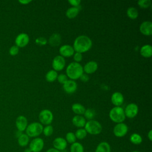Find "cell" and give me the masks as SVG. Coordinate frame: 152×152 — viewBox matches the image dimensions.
Here are the masks:
<instances>
[{
	"label": "cell",
	"instance_id": "cell-31",
	"mask_svg": "<svg viewBox=\"0 0 152 152\" xmlns=\"http://www.w3.org/2000/svg\"><path fill=\"white\" fill-rule=\"evenodd\" d=\"M84 115L85 119H87L88 121L93 120V119L96 115V112L92 109H86L84 113Z\"/></svg>",
	"mask_w": 152,
	"mask_h": 152
},
{
	"label": "cell",
	"instance_id": "cell-12",
	"mask_svg": "<svg viewBox=\"0 0 152 152\" xmlns=\"http://www.w3.org/2000/svg\"><path fill=\"white\" fill-rule=\"evenodd\" d=\"M27 125L28 122L26 117L23 115H20L15 120V126L18 131L23 132L26 130Z\"/></svg>",
	"mask_w": 152,
	"mask_h": 152
},
{
	"label": "cell",
	"instance_id": "cell-14",
	"mask_svg": "<svg viewBox=\"0 0 152 152\" xmlns=\"http://www.w3.org/2000/svg\"><path fill=\"white\" fill-rule=\"evenodd\" d=\"M140 32L145 36H151L152 34V23L149 21L142 22L140 26Z\"/></svg>",
	"mask_w": 152,
	"mask_h": 152
},
{
	"label": "cell",
	"instance_id": "cell-9",
	"mask_svg": "<svg viewBox=\"0 0 152 152\" xmlns=\"http://www.w3.org/2000/svg\"><path fill=\"white\" fill-rule=\"evenodd\" d=\"M124 113L125 117L126 116L130 119L134 118L138 113V107L135 103H129L126 106L124 110Z\"/></svg>",
	"mask_w": 152,
	"mask_h": 152
},
{
	"label": "cell",
	"instance_id": "cell-17",
	"mask_svg": "<svg viewBox=\"0 0 152 152\" xmlns=\"http://www.w3.org/2000/svg\"><path fill=\"white\" fill-rule=\"evenodd\" d=\"M97 63L94 61H91L85 64L83 67V71L86 74H93L97 71Z\"/></svg>",
	"mask_w": 152,
	"mask_h": 152
},
{
	"label": "cell",
	"instance_id": "cell-30",
	"mask_svg": "<svg viewBox=\"0 0 152 152\" xmlns=\"http://www.w3.org/2000/svg\"><path fill=\"white\" fill-rule=\"evenodd\" d=\"M74 134L77 139L83 140L86 137L87 133L84 128H79L77 130H76Z\"/></svg>",
	"mask_w": 152,
	"mask_h": 152
},
{
	"label": "cell",
	"instance_id": "cell-1",
	"mask_svg": "<svg viewBox=\"0 0 152 152\" xmlns=\"http://www.w3.org/2000/svg\"><path fill=\"white\" fill-rule=\"evenodd\" d=\"M92 46V41L90 37L85 35L78 36L74 40L73 48L74 51L80 53L89 50Z\"/></svg>",
	"mask_w": 152,
	"mask_h": 152
},
{
	"label": "cell",
	"instance_id": "cell-3",
	"mask_svg": "<svg viewBox=\"0 0 152 152\" xmlns=\"http://www.w3.org/2000/svg\"><path fill=\"white\" fill-rule=\"evenodd\" d=\"M109 118L113 122L116 124L123 122L125 119L124 110L120 106L113 107L109 112Z\"/></svg>",
	"mask_w": 152,
	"mask_h": 152
},
{
	"label": "cell",
	"instance_id": "cell-37",
	"mask_svg": "<svg viewBox=\"0 0 152 152\" xmlns=\"http://www.w3.org/2000/svg\"><path fill=\"white\" fill-rule=\"evenodd\" d=\"M35 42L37 45L42 46V45H45L47 43V40L46 38L43 37H39L35 40Z\"/></svg>",
	"mask_w": 152,
	"mask_h": 152
},
{
	"label": "cell",
	"instance_id": "cell-21",
	"mask_svg": "<svg viewBox=\"0 0 152 152\" xmlns=\"http://www.w3.org/2000/svg\"><path fill=\"white\" fill-rule=\"evenodd\" d=\"M94 152H111L110 145L106 141L100 142L97 145Z\"/></svg>",
	"mask_w": 152,
	"mask_h": 152
},
{
	"label": "cell",
	"instance_id": "cell-16",
	"mask_svg": "<svg viewBox=\"0 0 152 152\" xmlns=\"http://www.w3.org/2000/svg\"><path fill=\"white\" fill-rule=\"evenodd\" d=\"M63 88L65 92L68 94L74 93L77 88V83L72 80H68L65 84H63Z\"/></svg>",
	"mask_w": 152,
	"mask_h": 152
},
{
	"label": "cell",
	"instance_id": "cell-41",
	"mask_svg": "<svg viewBox=\"0 0 152 152\" xmlns=\"http://www.w3.org/2000/svg\"><path fill=\"white\" fill-rule=\"evenodd\" d=\"M18 2L21 4H23V5H26L27 4H29L30 2H31V1L30 0H20L18 1Z\"/></svg>",
	"mask_w": 152,
	"mask_h": 152
},
{
	"label": "cell",
	"instance_id": "cell-45",
	"mask_svg": "<svg viewBox=\"0 0 152 152\" xmlns=\"http://www.w3.org/2000/svg\"><path fill=\"white\" fill-rule=\"evenodd\" d=\"M132 152H140L139 151H137V150H134V151H132Z\"/></svg>",
	"mask_w": 152,
	"mask_h": 152
},
{
	"label": "cell",
	"instance_id": "cell-28",
	"mask_svg": "<svg viewBox=\"0 0 152 152\" xmlns=\"http://www.w3.org/2000/svg\"><path fill=\"white\" fill-rule=\"evenodd\" d=\"M84 147L79 142H75L70 146V152H84Z\"/></svg>",
	"mask_w": 152,
	"mask_h": 152
},
{
	"label": "cell",
	"instance_id": "cell-5",
	"mask_svg": "<svg viewBox=\"0 0 152 152\" xmlns=\"http://www.w3.org/2000/svg\"><path fill=\"white\" fill-rule=\"evenodd\" d=\"M84 129L87 134L96 135L101 133L102 131V126L98 121L95 120H90L86 122Z\"/></svg>",
	"mask_w": 152,
	"mask_h": 152
},
{
	"label": "cell",
	"instance_id": "cell-19",
	"mask_svg": "<svg viewBox=\"0 0 152 152\" xmlns=\"http://www.w3.org/2000/svg\"><path fill=\"white\" fill-rule=\"evenodd\" d=\"M72 122L75 126L82 128L83 127H84L86 123V120L84 117L82 116L81 115H77L72 118Z\"/></svg>",
	"mask_w": 152,
	"mask_h": 152
},
{
	"label": "cell",
	"instance_id": "cell-18",
	"mask_svg": "<svg viewBox=\"0 0 152 152\" xmlns=\"http://www.w3.org/2000/svg\"><path fill=\"white\" fill-rule=\"evenodd\" d=\"M124 100L123 94L118 91L113 93L111 96L112 103L115 106H120L123 103Z\"/></svg>",
	"mask_w": 152,
	"mask_h": 152
},
{
	"label": "cell",
	"instance_id": "cell-26",
	"mask_svg": "<svg viewBox=\"0 0 152 152\" xmlns=\"http://www.w3.org/2000/svg\"><path fill=\"white\" fill-rule=\"evenodd\" d=\"M129 141L134 145H139L142 142V138L139 134L133 133L129 137Z\"/></svg>",
	"mask_w": 152,
	"mask_h": 152
},
{
	"label": "cell",
	"instance_id": "cell-13",
	"mask_svg": "<svg viewBox=\"0 0 152 152\" xmlns=\"http://www.w3.org/2000/svg\"><path fill=\"white\" fill-rule=\"evenodd\" d=\"M67 144L65 139L62 137L55 138L52 142L53 148L60 151L64 150L66 148Z\"/></svg>",
	"mask_w": 152,
	"mask_h": 152
},
{
	"label": "cell",
	"instance_id": "cell-24",
	"mask_svg": "<svg viewBox=\"0 0 152 152\" xmlns=\"http://www.w3.org/2000/svg\"><path fill=\"white\" fill-rule=\"evenodd\" d=\"M71 109L75 113L77 114V115H81L84 114L86 110L84 106L78 103H74L71 106Z\"/></svg>",
	"mask_w": 152,
	"mask_h": 152
},
{
	"label": "cell",
	"instance_id": "cell-20",
	"mask_svg": "<svg viewBox=\"0 0 152 152\" xmlns=\"http://www.w3.org/2000/svg\"><path fill=\"white\" fill-rule=\"evenodd\" d=\"M49 43L51 46L56 47L58 46L61 42V35L58 33H53L52 34L49 39Z\"/></svg>",
	"mask_w": 152,
	"mask_h": 152
},
{
	"label": "cell",
	"instance_id": "cell-23",
	"mask_svg": "<svg viewBox=\"0 0 152 152\" xmlns=\"http://www.w3.org/2000/svg\"><path fill=\"white\" fill-rule=\"evenodd\" d=\"M29 137L26 134L22 133L18 138H17V142L20 146L21 147H26L29 143Z\"/></svg>",
	"mask_w": 152,
	"mask_h": 152
},
{
	"label": "cell",
	"instance_id": "cell-27",
	"mask_svg": "<svg viewBox=\"0 0 152 152\" xmlns=\"http://www.w3.org/2000/svg\"><path fill=\"white\" fill-rule=\"evenodd\" d=\"M58 74L57 73V72L53 69L50 70L49 71L46 75H45V78L47 81L48 82H53L54 81H55L57 79V77H58Z\"/></svg>",
	"mask_w": 152,
	"mask_h": 152
},
{
	"label": "cell",
	"instance_id": "cell-33",
	"mask_svg": "<svg viewBox=\"0 0 152 152\" xmlns=\"http://www.w3.org/2000/svg\"><path fill=\"white\" fill-rule=\"evenodd\" d=\"M45 136L46 137H50L53 132V128L52 125H46L43 129V132Z\"/></svg>",
	"mask_w": 152,
	"mask_h": 152
},
{
	"label": "cell",
	"instance_id": "cell-8",
	"mask_svg": "<svg viewBox=\"0 0 152 152\" xmlns=\"http://www.w3.org/2000/svg\"><path fill=\"white\" fill-rule=\"evenodd\" d=\"M128 131V127L126 124L121 122L117 124L113 128V132L115 136L118 138H121L126 135Z\"/></svg>",
	"mask_w": 152,
	"mask_h": 152
},
{
	"label": "cell",
	"instance_id": "cell-38",
	"mask_svg": "<svg viewBox=\"0 0 152 152\" xmlns=\"http://www.w3.org/2000/svg\"><path fill=\"white\" fill-rule=\"evenodd\" d=\"M83 59V55L82 53L76 52L74 54V60L75 61V62L79 63Z\"/></svg>",
	"mask_w": 152,
	"mask_h": 152
},
{
	"label": "cell",
	"instance_id": "cell-44",
	"mask_svg": "<svg viewBox=\"0 0 152 152\" xmlns=\"http://www.w3.org/2000/svg\"><path fill=\"white\" fill-rule=\"evenodd\" d=\"M24 152H32V151L30 150V149L29 148H26L24 150Z\"/></svg>",
	"mask_w": 152,
	"mask_h": 152
},
{
	"label": "cell",
	"instance_id": "cell-10",
	"mask_svg": "<svg viewBox=\"0 0 152 152\" xmlns=\"http://www.w3.org/2000/svg\"><path fill=\"white\" fill-rule=\"evenodd\" d=\"M30 40L29 36L25 33H20L15 39V43L18 48H24L28 43Z\"/></svg>",
	"mask_w": 152,
	"mask_h": 152
},
{
	"label": "cell",
	"instance_id": "cell-36",
	"mask_svg": "<svg viewBox=\"0 0 152 152\" xmlns=\"http://www.w3.org/2000/svg\"><path fill=\"white\" fill-rule=\"evenodd\" d=\"M18 52H19V48L18 46H17L16 45L12 46L10 48L9 53L11 56H15V55H17L18 53Z\"/></svg>",
	"mask_w": 152,
	"mask_h": 152
},
{
	"label": "cell",
	"instance_id": "cell-11",
	"mask_svg": "<svg viewBox=\"0 0 152 152\" xmlns=\"http://www.w3.org/2000/svg\"><path fill=\"white\" fill-rule=\"evenodd\" d=\"M65 65V60L64 57L61 55L55 56L52 61V67L53 70L57 71L64 69Z\"/></svg>",
	"mask_w": 152,
	"mask_h": 152
},
{
	"label": "cell",
	"instance_id": "cell-40",
	"mask_svg": "<svg viewBox=\"0 0 152 152\" xmlns=\"http://www.w3.org/2000/svg\"><path fill=\"white\" fill-rule=\"evenodd\" d=\"M80 80L83 81V82H87L89 80V77L87 74H83L81 77H80Z\"/></svg>",
	"mask_w": 152,
	"mask_h": 152
},
{
	"label": "cell",
	"instance_id": "cell-46",
	"mask_svg": "<svg viewBox=\"0 0 152 152\" xmlns=\"http://www.w3.org/2000/svg\"><path fill=\"white\" fill-rule=\"evenodd\" d=\"M113 152H117V151H113Z\"/></svg>",
	"mask_w": 152,
	"mask_h": 152
},
{
	"label": "cell",
	"instance_id": "cell-34",
	"mask_svg": "<svg viewBox=\"0 0 152 152\" xmlns=\"http://www.w3.org/2000/svg\"><path fill=\"white\" fill-rule=\"evenodd\" d=\"M138 5L142 8H147L151 5L150 0H140L137 2Z\"/></svg>",
	"mask_w": 152,
	"mask_h": 152
},
{
	"label": "cell",
	"instance_id": "cell-6",
	"mask_svg": "<svg viewBox=\"0 0 152 152\" xmlns=\"http://www.w3.org/2000/svg\"><path fill=\"white\" fill-rule=\"evenodd\" d=\"M39 119L41 124L48 125L53 121V115L49 109H43L39 113Z\"/></svg>",
	"mask_w": 152,
	"mask_h": 152
},
{
	"label": "cell",
	"instance_id": "cell-25",
	"mask_svg": "<svg viewBox=\"0 0 152 152\" xmlns=\"http://www.w3.org/2000/svg\"><path fill=\"white\" fill-rule=\"evenodd\" d=\"M79 11H80V10L78 7H70L66 11V16L69 19L74 18L78 15Z\"/></svg>",
	"mask_w": 152,
	"mask_h": 152
},
{
	"label": "cell",
	"instance_id": "cell-2",
	"mask_svg": "<svg viewBox=\"0 0 152 152\" xmlns=\"http://www.w3.org/2000/svg\"><path fill=\"white\" fill-rule=\"evenodd\" d=\"M66 73V76L72 80L78 79L83 74V67L80 63L71 62L67 66Z\"/></svg>",
	"mask_w": 152,
	"mask_h": 152
},
{
	"label": "cell",
	"instance_id": "cell-15",
	"mask_svg": "<svg viewBox=\"0 0 152 152\" xmlns=\"http://www.w3.org/2000/svg\"><path fill=\"white\" fill-rule=\"evenodd\" d=\"M59 53L62 57H70L74 54V49L72 46L69 45H64L60 47Z\"/></svg>",
	"mask_w": 152,
	"mask_h": 152
},
{
	"label": "cell",
	"instance_id": "cell-43",
	"mask_svg": "<svg viewBox=\"0 0 152 152\" xmlns=\"http://www.w3.org/2000/svg\"><path fill=\"white\" fill-rule=\"evenodd\" d=\"M46 152H61V151H59V150H56V149H55V148H54L53 147V148H49L48 150H47L46 151Z\"/></svg>",
	"mask_w": 152,
	"mask_h": 152
},
{
	"label": "cell",
	"instance_id": "cell-32",
	"mask_svg": "<svg viewBox=\"0 0 152 152\" xmlns=\"http://www.w3.org/2000/svg\"><path fill=\"white\" fill-rule=\"evenodd\" d=\"M76 137L74 132H68L66 133L65 135V140L67 142V143H69L71 144H73L74 142H76Z\"/></svg>",
	"mask_w": 152,
	"mask_h": 152
},
{
	"label": "cell",
	"instance_id": "cell-7",
	"mask_svg": "<svg viewBox=\"0 0 152 152\" xmlns=\"http://www.w3.org/2000/svg\"><path fill=\"white\" fill-rule=\"evenodd\" d=\"M44 145L43 140L41 138L36 137L30 141L28 148L32 152H40L43 149Z\"/></svg>",
	"mask_w": 152,
	"mask_h": 152
},
{
	"label": "cell",
	"instance_id": "cell-22",
	"mask_svg": "<svg viewBox=\"0 0 152 152\" xmlns=\"http://www.w3.org/2000/svg\"><path fill=\"white\" fill-rule=\"evenodd\" d=\"M140 54L144 58H150L152 55V47L150 45H145L140 49Z\"/></svg>",
	"mask_w": 152,
	"mask_h": 152
},
{
	"label": "cell",
	"instance_id": "cell-4",
	"mask_svg": "<svg viewBox=\"0 0 152 152\" xmlns=\"http://www.w3.org/2000/svg\"><path fill=\"white\" fill-rule=\"evenodd\" d=\"M43 125L39 122H34L27 125L26 129V134L32 138L38 137L43 132Z\"/></svg>",
	"mask_w": 152,
	"mask_h": 152
},
{
	"label": "cell",
	"instance_id": "cell-42",
	"mask_svg": "<svg viewBox=\"0 0 152 152\" xmlns=\"http://www.w3.org/2000/svg\"><path fill=\"white\" fill-rule=\"evenodd\" d=\"M147 137L148 138V140L151 141H152V130L150 129L148 132L147 133Z\"/></svg>",
	"mask_w": 152,
	"mask_h": 152
},
{
	"label": "cell",
	"instance_id": "cell-35",
	"mask_svg": "<svg viewBox=\"0 0 152 152\" xmlns=\"http://www.w3.org/2000/svg\"><path fill=\"white\" fill-rule=\"evenodd\" d=\"M57 80L59 83L62 84H65L68 80V77L66 76V75L64 74H61L58 75L57 77Z\"/></svg>",
	"mask_w": 152,
	"mask_h": 152
},
{
	"label": "cell",
	"instance_id": "cell-29",
	"mask_svg": "<svg viewBox=\"0 0 152 152\" xmlns=\"http://www.w3.org/2000/svg\"><path fill=\"white\" fill-rule=\"evenodd\" d=\"M126 15L131 19H136L138 16V10L134 7H129L126 10Z\"/></svg>",
	"mask_w": 152,
	"mask_h": 152
},
{
	"label": "cell",
	"instance_id": "cell-39",
	"mask_svg": "<svg viewBox=\"0 0 152 152\" xmlns=\"http://www.w3.org/2000/svg\"><path fill=\"white\" fill-rule=\"evenodd\" d=\"M68 2L71 5H72L73 7H78L81 2V1L80 0H69Z\"/></svg>",
	"mask_w": 152,
	"mask_h": 152
}]
</instances>
